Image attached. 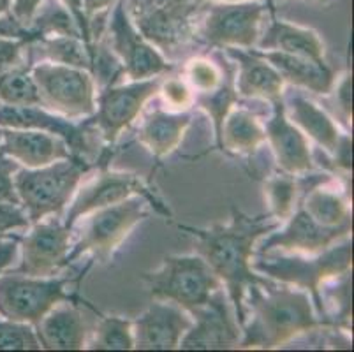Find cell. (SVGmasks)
Segmentation results:
<instances>
[{
    "mask_svg": "<svg viewBox=\"0 0 354 352\" xmlns=\"http://www.w3.org/2000/svg\"><path fill=\"white\" fill-rule=\"evenodd\" d=\"M281 225L282 222L272 217L270 213L250 217L240 212L236 206L231 208V221L227 224H215L212 228L178 224L180 231L198 238V254L210 264L221 280L240 328L245 324L247 319V289L254 284H263L268 280L252 268L256 245L261 238H265Z\"/></svg>",
    "mask_w": 354,
    "mask_h": 352,
    "instance_id": "6da1fadb",
    "label": "cell"
},
{
    "mask_svg": "<svg viewBox=\"0 0 354 352\" xmlns=\"http://www.w3.org/2000/svg\"><path fill=\"white\" fill-rule=\"evenodd\" d=\"M250 308L241 326V349H277L300 335L330 328L319 317L307 290L288 284L266 280L254 284L245 293V310Z\"/></svg>",
    "mask_w": 354,
    "mask_h": 352,
    "instance_id": "7a4b0ae2",
    "label": "cell"
},
{
    "mask_svg": "<svg viewBox=\"0 0 354 352\" xmlns=\"http://www.w3.org/2000/svg\"><path fill=\"white\" fill-rule=\"evenodd\" d=\"M254 271L275 282L288 284L307 290L314 302L319 317L330 326L324 312L321 289L331 280L349 273L353 268V240L344 238L328 250L304 256V254H286V252H272L266 256H254ZM331 328V326H330Z\"/></svg>",
    "mask_w": 354,
    "mask_h": 352,
    "instance_id": "3957f363",
    "label": "cell"
},
{
    "mask_svg": "<svg viewBox=\"0 0 354 352\" xmlns=\"http://www.w3.org/2000/svg\"><path fill=\"white\" fill-rule=\"evenodd\" d=\"M92 164L85 157L71 155L48 166L20 167L15 173V187L20 206L27 213L30 224L46 217H60L76 194L82 180Z\"/></svg>",
    "mask_w": 354,
    "mask_h": 352,
    "instance_id": "277c9868",
    "label": "cell"
},
{
    "mask_svg": "<svg viewBox=\"0 0 354 352\" xmlns=\"http://www.w3.org/2000/svg\"><path fill=\"white\" fill-rule=\"evenodd\" d=\"M150 203L141 196H133L117 205L95 210L82 217L76 240L69 254V264L82 256H90L94 263L109 264L131 232L150 217Z\"/></svg>",
    "mask_w": 354,
    "mask_h": 352,
    "instance_id": "5b68a950",
    "label": "cell"
},
{
    "mask_svg": "<svg viewBox=\"0 0 354 352\" xmlns=\"http://www.w3.org/2000/svg\"><path fill=\"white\" fill-rule=\"evenodd\" d=\"M268 12H273L270 0L205 2L196 16V37L212 50H252L257 46Z\"/></svg>",
    "mask_w": 354,
    "mask_h": 352,
    "instance_id": "8992f818",
    "label": "cell"
},
{
    "mask_svg": "<svg viewBox=\"0 0 354 352\" xmlns=\"http://www.w3.org/2000/svg\"><path fill=\"white\" fill-rule=\"evenodd\" d=\"M153 299L182 306L194 315L218 289H224L210 264L201 256H167L157 270L141 275Z\"/></svg>",
    "mask_w": 354,
    "mask_h": 352,
    "instance_id": "52a82bcc",
    "label": "cell"
},
{
    "mask_svg": "<svg viewBox=\"0 0 354 352\" xmlns=\"http://www.w3.org/2000/svg\"><path fill=\"white\" fill-rule=\"evenodd\" d=\"M133 8H140L136 15L129 11L138 30L166 58L180 57L191 44L198 43L196 16L201 8L198 2L166 0L159 4H148L134 0Z\"/></svg>",
    "mask_w": 354,
    "mask_h": 352,
    "instance_id": "ba28073f",
    "label": "cell"
},
{
    "mask_svg": "<svg viewBox=\"0 0 354 352\" xmlns=\"http://www.w3.org/2000/svg\"><path fill=\"white\" fill-rule=\"evenodd\" d=\"M30 74L44 109L69 120L94 115L97 86L88 71L53 62H35Z\"/></svg>",
    "mask_w": 354,
    "mask_h": 352,
    "instance_id": "9c48e42d",
    "label": "cell"
},
{
    "mask_svg": "<svg viewBox=\"0 0 354 352\" xmlns=\"http://www.w3.org/2000/svg\"><path fill=\"white\" fill-rule=\"evenodd\" d=\"M73 277H28L0 271V315L9 321L37 326L41 319L62 302L76 296L67 293Z\"/></svg>",
    "mask_w": 354,
    "mask_h": 352,
    "instance_id": "30bf717a",
    "label": "cell"
},
{
    "mask_svg": "<svg viewBox=\"0 0 354 352\" xmlns=\"http://www.w3.org/2000/svg\"><path fill=\"white\" fill-rule=\"evenodd\" d=\"M102 37L117 55L125 77L131 82L162 76L173 71V64L167 62V58L138 30L125 0H118L109 11Z\"/></svg>",
    "mask_w": 354,
    "mask_h": 352,
    "instance_id": "8fae6325",
    "label": "cell"
},
{
    "mask_svg": "<svg viewBox=\"0 0 354 352\" xmlns=\"http://www.w3.org/2000/svg\"><path fill=\"white\" fill-rule=\"evenodd\" d=\"M133 196H141L147 199L157 213H162L164 217H171V212L156 196L150 187L145 183L141 176L125 171H111L102 164V169L97 176L78 187L71 203L66 208V217L62 219L67 228L74 229L76 222L95 210L106 208V206L117 205Z\"/></svg>",
    "mask_w": 354,
    "mask_h": 352,
    "instance_id": "7c38bea8",
    "label": "cell"
},
{
    "mask_svg": "<svg viewBox=\"0 0 354 352\" xmlns=\"http://www.w3.org/2000/svg\"><path fill=\"white\" fill-rule=\"evenodd\" d=\"M159 85L160 76L108 86L97 92L94 115L82 124L97 129L106 145L113 147L122 132L138 120L145 106L159 93Z\"/></svg>",
    "mask_w": 354,
    "mask_h": 352,
    "instance_id": "4fadbf2b",
    "label": "cell"
},
{
    "mask_svg": "<svg viewBox=\"0 0 354 352\" xmlns=\"http://www.w3.org/2000/svg\"><path fill=\"white\" fill-rule=\"evenodd\" d=\"M20 266L16 273L28 277H55L69 266L73 229L60 217H46L30 224L20 240Z\"/></svg>",
    "mask_w": 354,
    "mask_h": 352,
    "instance_id": "5bb4252c",
    "label": "cell"
},
{
    "mask_svg": "<svg viewBox=\"0 0 354 352\" xmlns=\"http://www.w3.org/2000/svg\"><path fill=\"white\" fill-rule=\"evenodd\" d=\"M282 224L284 225L266 234L265 240L256 245V256H266L272 252L315 256L351 237L353 231V228H324L300 206Z\"/></svg>",
    "mask_w": 354,
    "mask_h": 352,
    "instance_id": "9a60e30c",
    "label": "cell"
},
{
    "mask_svg": "<svg viewBox=\"0 0 354 352\" xmlns=\"http://www.w3.org/2000/svg\"><path fill=\"white\" fill-rule=\"evenodd\" d=\"M192 319L194 322L178 349H233L240 345L241 328L224 289H218Z\"/></svg>",
    "mask_w": 354,
    "mask_h": 352,
    "instance_id": "2e32d148",
    "label": "cell"
},
{
    "mask_svg": "<svg viewBox=\"0 0 354 352\" xmlns=\"http://www.w3.org/2000/svg\"><path fill=\"white\" fill-rule=\"evenodd\" d=\"M192 315L164 299H153L147 310L133 321L134 349L140 351H173L178 349L183 335L191 329Z\"/></svg>",
    "mask_w": 354,
    "mask_h": 352,
    "instance_id": "e0dca14e",
    "label": "cell"
},
{
    "mask_svg": "<svg viewBox=\"0 0 354 352\" xmlns=\"http://www.w3.org/2000/svg\"><path fill=\"white\" fill-rule=\"evenodd\" d=\"M270 106L272 116L263 122V125L277 166L282 173L295 176L308 174L315 167L308 138L288 118L284 99L272 102Z\"/></svg>",
    "mask_w": 354,
    "mask_h": 352,
    "instance_id": "ac0fdd59",
    "label": "cell"
},
{
    "mask_svg": "<svg viewBox=\"0 0 354 352\" xmlns=\"http://www.w3.org/2000/svg\"><path fill=\"white\" fill-rule=\"evenodd\" d=\"M0 127L2 129H30L48 134L60 136L69 147L71 155L85 157L90 154L85 125L44 109L43 106H9L0 104Z\"/></svg>",
    "mask_w": 354,
    "mask_h": 352,
    "instance_id": "d6986e66",
    "label": "cell"
},
{
    "mask_svg": "<svg viewBox=\"0 0 354 352\" xmlns=\"http://www.w3.org/2000/svg\"><path fill=\"white\" fill-rule=\"evenodd\" d=\"M78 298L71 302H62L34 326L41 349L50 351H80L86 349L90 333L94 328V321H90L86 314L78 306Z\"/></svg>",
    "mask_w": 354,
    "mask_h": 352,
    "instance_id": "ffe728a7",
    "label": "cell"
},
{
    "mask_svg": "<svg viewBox=\"0 0 354 352\" xmlns=\"http://www.w3.org/2000/svg\"><path fill=\"white\" fill-rule=\"evenodd\" d=\"M227 57L234 62V89L238 97L243 99H259L268 104L284 99L286 83L282 76L250 50L240 48H224Z\"/></svg>",
    "mask_w": 354,
    "mask_h": 352,
    "instance_id": "44dd1931",
    "label": "cell"
},
{
    "mask_svg": "<svg viewBox=\"0 0 354 352\" xmlns=\"http://www.w3.org/2000/svg\"><path fill=\"white\" fill-rule=\"evenodd\" d=\"M0 150L28 169L71 157L69 147L60 136L30 129H2Z\"/></svg>",
    "mask_w": 354,
    "mask_h": 352,
    "instance_id": "7402d4cb",
    "label": "cell"
},
{
    "mask_svg": "<svg viewBox=\"0 0 354 352\" xmlns=\"http://www.w3.org/2000/svg\"><path fill=\"white\" fill-rule=\"evenodd\" d=\"M257 57L265 58L266 62L281 74L286 85L310 90L319 95H328L337 83V74L326 62H314L304 57L282 53V51L250 50Z\"/></svg>",
    "mask_w": 354,
    "mask_h": 352,
    "instance_id": "603a6c76",
    "label": "cell"
},
{
    "mask_svg": "<svg viewBox=\"0 0 354 352\" xmlns=\"http://www.w3.org/2000/svg\"><path fill=\"white\" fill-rule=\"evenodd\" d=\"M191 111H164L153 109L143 118L138 131V143L143 145L157 160L171 155L182 143L192 124Z\"/></svg>",
    "mask_w": 354,
    "mask_h": 352,
    "instance_id": "cb8c5ba5",
    "label": "cell"
},
{
    "mask_svg": "<svg viewBox=\"0 0 354 352\" xmlns=\"http://www.w3.org/2000/svg\"><path fill=\"white\" fill-rule=\"evenodd\" d=\"M298 206L324 228H353L349 199L346 192L337 187V180L330 176L314 180Z\"/></svg>",
    "mask_w": 354,
    "mask_h": 352,
    "instance_id": "d4e9b609",
    "label": "cell"
},
{
    "mask_svg": "<svg viewBox=\"0 0 354 352\" xmlns=\"http://www.w3.org/2000/svg\"><path fill=\"white\" fill-rule=\"evenodd\" d=\"M284 104L289 120L300 129L308 140L314 141L321 150L333 157L347 132H340L339 125L335 124L333 118L324 109H321L315 102L300 93L289 97L288 101H284Z\"/></svg>",
    "mask_w": 354,
    "mask_h": 352,
    "instance_id": "484cf974",
    "label": "cell"
},
{
    "mask_svg": "<svg viewBox=\"0 0 354 352\" xmlns=\"http://www.w3.org/2000/svg\"><path fill=\"white\" fill-rule=\"evenodd\" d=\"M256 48L263 51H282L295 57L308 58L314 62H326L324 43L317 32L300 25L288 24L282 19L272 18L268 27L261 32Z\"/></svg>",
    "mask_w": 354,
    "mask_h": 352,
    "instance_id": "4316f807",
    "label": "cell"
},
{
    "mask_svg": "<svg viewBox=\"0 0 354 352\" xmlns=\"http://www.w3.org/2000/svg\"><path fill=\"white\" fill-rule=\"evenodd\" d=\"M266 143L265 125L259 116L247 108L230 109L221 127L217 147L238 157H252Z\"/></svg>",
    "mask_w": 354,
    "mask_h": 352,
    "instance_id": "83f0119b",
    "label": "cell"
},
{
    "mask_svg": "<svg viewBox=\"0 0 354 352\" xmlns=\"http://www.w3.org/2000/svg\"><path fill=\"white\" fill-rule=\"evenodd\" d=\"M27 62H53L60 66L90 71L88 44L76 35H51L39 37L27 44Z\"/></svg>",
    "mask_w": 354,
    "mask_h": 352,
    "instance_id": "f1b7e54d",
    "label": "cell"
},
{
    "mask_svg": "<svg viewBox=\"0 0 354 352\" xmlns=\"http://www.w3.org/2000/svg\"><path fill=\"white\" fill-rule=\"evenodd\" d=\"M233 71V60L227 55L224 57V51H222L218 53L217 60L207 57V55L189 58L182 69V76L187 80L196 95V93L215 92Z\"/></svg>",
    "mask_w": 354,
    "mask_h": 352,
    "instance_id": "f546056e",
    "label": "cell"
},
{
    "mask_svg": "<svg viewBox=\"0 0 354 352\" xmlns=\"http://www.w3.org/2000/svg\"><path fill=\"white\" fill-rule=\"evenodd\" d=\"M94 328L90 333L86 349L97 351H131L134 349L133 321L118 315L95 314Z\"/></svg>",
    "mask_w": 354,
    "mask_h": 352,
    "instance_id": "4dcf8cb0",
    "label": "cell"
},
{
    "mask_svg": "<svg viewBox=\"0 0 354 352\" xmlns=\"http://www.w3.org/2000/svg\"><path fill=\"white\" fill-rule=\"evenodd\" d=\"M301 190V183L295 174L279 173L268 176L265 182V198L270 215L281 222L288 221L300 205Z\"/></svg>",
    "mask_w": 354,
    "mask_h": 352,
    "instance_id": "1f68e13d",
    "label": "cell"
},
{
    "mask_svg": "<svg viewBox=\"0 0 354 352\" xmlns=\"http://www.w3.org/2000/svg\"><path fill=\"white\" fill-rule=\"evenodd\" d=\"M0 102L9 106H41V97L30 66H21L0 74Z\"/></svg>",
    "mask_w": 354,
    "mask_h": 352,
    "instance_id": "d6a6232c",
    "label": "cell"
},
{
    "mask_svg": "<svg viewBox=\"0 0 354 352\" xmlns=\"http://www.w3.org/2000/svg\"><path fill=\"white\" fill-rule=\"evenodd\" d=\"M28 30H32L39 37H51V35H76V37H82L76 19L60 4L59 0H44L34 18H32Z\"/></svg>",
    "mask_w": 354,
    "mask_h": 352,
    "instance_id": "836d02e7",
    "label": "cell"
},
{
    "mask_svg": "<svg viewBox=\"0 0 354 352\" xmlns=\"http://www.w3.org/2000/svg\"><path fill=\"white\" fill-rule=\"evenodd\" d=\"M90 51V76L94 77V83L97 86V92L122 83V77H125L124 67L117 55L111 51L104 37L92 41L88 44Z\"/></svg>",
    "mask_w": 354,
    "mask_h": 352,
    "instance_id": "e575fe53",
    "label": "cell"
},
{
    "mask_svg": "<svg viewBox=\"0 0 354 352\" xmlns=\"http://www.w3.org/2000/svg\"><path fill=\"white\" fill-rule=\"evenodd\" d=\"M234 71H236V67H234ZM234 71L224 80V83L215 92L196 93L194 95V106L205 109L212 118V122H214L215 141L217 143L218 138H221L222 122H224L226 115L230 113V109L238 104V93L236 89H234Z\"/></svg>",
    "mask_w": 354,
    "mask_h": 352,
    "instance_id": "d590c367",
    "label": "cell"
},
{
    "mask_svg": "<svg viewBox=\"0 0 354 352\" xmlns=\"http://www.w3.org/2000/svg\"><path fill=\"white\" fill-rule=\"evenodd\" d=\"M34 326L4 319L0 321V351H39Z\"/></svg>",
    "mask_w": 354,
    "mask_h": 352,
    "instance_id": "8d00e7d4",
    "label": "cell"
},
{
    "mask_svg": "<svg viewBox=\"0 0 354 352\" xmlns=\"http://www.w3.org/2000/svg\"><path fill=\"white\" fill-rule=\"evenodd\" d=\"M169 111H189L194 106V90L183 76L160 77L159 93Z\"/></svg>",
    "mask_w": 354,
    "mask_h": 352,
    "instance_id": "74e56055",
    "label": "cell"
},
{
    "mask_svg": "<svg viewBox=\"0 0 354 352\" xmlns=\"http://www.w3.org/2000/svg\"><path fill=\"white\" fill-rule=\"evenodd\" d=\"M35 41L34 37H2L0 35V74L25 64L27 44Z\"/></svg>",
    "mask_w": 354,
    "mask_h": 352,
    "instance_id": "f35d334b",
    "label": "cell"
},
{
    "mask_svg": "<svg viewBox=\"0 0 354 352\" xmlns=\"http://www.w3.org/2000/svg\"><path fill=\"white\" fill-rule=\"evenodd\" d=\"M20 167V164L0 150V203L20 206V199H18L15 187V173Z\"/></svg>",
    "mask_w": 354,
    "mask_h": 352,
    "instance_id": "ab89813d",
    "label": "cell"
},
{
    "mask_svg": "<svg viewBox=\"0 0 354 352\" xmlns=\"http://www.w3.org/2000/svg\"><path fill=\"white\" fill-rule=\"evenodd\" d=\"M28 228H30V221L21 206L0 203V237H6L16 229Z\"/></svg>",
    "mask_w": 354,
    "mask_h": 352,
    "instance_id": "60d3db41",
    "label": "cell"
},
{
    "mask_svg": "<svg viewBox=\"0 0 354 352\" xmlns=\"http://www.w3.org/2000/svg\"><path fill=\"white\" fill-rule=\"evenodd\" d=\"M335 95H337V104H339L340 113L346 118V122L349 124L351 115H353V99H351V92H353V83H351V74H344L340 77L339 83H335L333 90Z\"/></svg>",
    "mask_w": 354,
    "mask_h": 352,
    "instance_id": "b9f144b4",
    "label": "cell"
},
{
    "mask_svg": "<svg viewBox=\"0 0 354 352\" xmlns=\"http://www.w3.org/2000/svg\"><path fill=\"white\" fill-rule=\"evenodd\" d=\"M43 2L44 0H12L11 16L21 27L28 28L32 24V18H34Z\"/></svg>",
    "mask_w": 354,
    "mask_h": 352,
    "instance_id": "7bdbcfd3",
    "label": "cell"
},
{
    "mask_svg": "<svg viewBox=\"0 0 354 352\" xmlns=\"http://www.w3.org/2000/svg\"><path fill=\"white\" fill-rule=\"evenodd\" d=\"M60 4L67 9V11L73 15V18L76 19V25L80 28V34H82V39L86 44L92 43V37H90V28H88V19H86L85 12H83L82 0H59Z\"/></svg>",
    "mask_w": 354,
    "mask_h": 352,
    "instance_id": "ee69618b",
    "label": "cell"
},
{
    "mask_svg": "<svg viewBox=\"0 0 354 352\" xmlns=\"http://www.w3.org/2000/svg\"><path fill=\"white\" fill-rule=\"evenodd\" d=\"M0 35L2 37H34L39 39V35L34 34L28 28L21 27L11 15H6L0 18Z\"/></svg>",
    "mask_w": 354,
    "mask_h": 352,
    "instance_id": "f6af8a7d",
    "label": "cell"
},
{
    "mask_svg": "<svg viewBox=\"0 0 354 352\" xmlns=\"http://www.w3.org/2000/svg\"><path fill=\"white\" fill-rule=\"evenodd\" d=\"M18 245H20V238L12 237H0V271H4V268L15 259L18 254Z\"/></svg>",
    "mask_w": 354,
    "mask_h": 352,
    "instance_id": "bcb514c9",
    "label": "cell"
},
{
    "mask_svg": "<svg viewBox=\"0 0 354 352\" xmlns=\"http://www.w3.org/2000/svg\"><path fill=\"white\" fill-rule=\"evenodd\" d=\"M117 2L118 0H82V6L86 19H90L94 18V16L109 12Z\"/></svg>",
    "mask_w": 354,
    "mask_h": 352,
    "instance_id": "7dc6e473",
    "label": "cell"
},
{
    "mask_svg": "<svg viewBox=\"0 0 354 352\" xmlns=\"http://www.w3.org/2000/svg\"><path fill=\"white\" fill-rule=\"evenodd\" d=\"M12 0H0V18L6 15H11Z\"/></svg>",
    "mask_w": 354,
    "mask_h": 352,
    "instance_id": "c3c4849f",
    "label": "cell"
},
{
    "mask_svg": "<svg viewBox=\"0 0 354 352\" xmlns=\"http://www.w3.org/2000/svg\"><path fill=\"white\" fill-rule=\"evenodd\" d=\"M198 4H205V2H249V0H192Z\"/></svg>",
    "mask_w": 354,
    "mask_h": 352,
    "instance_id": "681fc988",
    "label": "cell"
},
{
    "mask_svg": "<svg viewBox=\"0 0 354 352\" xmlns=\"http://www.w3.org/2000/svg\"><path fill=\"white\" fill-rule=\"evenodd\" d=\"M270 2L273 4V0H270ZM277 2H282V0H277ZM310 2H323V0H310Z\"/></svg>",
    "mask_w": 354,
    "mask_h": 352,
    "instance_id": "f907efd6",
    "label": "cell"
},
{
    "mask_svg": "<svg viewBox=\"0 0 354 352\" xmlns=\"http://www.w3.org/2000/svg\"><path fill=\"white\" fill-rule=\"evenodd\" d=\"M0 141H2V127H0Z\"/></svg>",
    "mask_w": 354,
    "mask_h": 352,
    "instance_id": "816d5d0a",
    "label": "cell"
}]
</instances>
